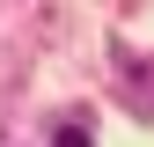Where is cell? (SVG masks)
Segmentation results:
<instances>
[{"label":"cell","instance_id":"cell-1","mask_svg":"<svg viewBox=\"0 0 154 147\" xmlns=\"http://www.w3.org/2000/svg\"><path fill=\"white\" fill-rule=\"evenodd\" d=\"M59 147H88V125H81V118H66V125H59Z\"/></svg>","mask_w":154,"mask_h":147}]
</instances>
